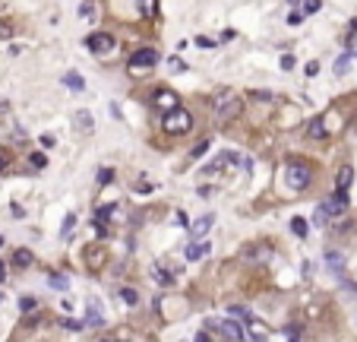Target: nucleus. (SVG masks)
Masks as SVG:
<instances>
[{
    "label": "nucleus",
    "mask_w": 357,
    "mask_h": 342,
    "mask_svg": "<svg viewBox=\"0 0 357 342\" xmlns=\"http://www.w3.org/2000/svg\"><path fill=\"white\" fill-rule=\"evenodd\" d=\"M240 111H244V98H240V95H234V92H221V95H215V102H212L215 124H228V120L240 117Z\"/></svg>",
    "instance_id": "1"
},
{
    "label": "nucleus",
    "mask_w": 357,
    "mask_h": 342,
    "mask_svg": "<svg viewBox=\"0 0 357 342\" xmlns=\"http://www.w3.org/2000/svg\"><path fill=\"white\" fill-rule=\"evenodd\" d=\"M161 130L171 133V137H177V133H190L193 130V114L187 108H180V105H177V108H171V111H165Z\"/></svg>",
    "instance_id": "2"
},
{
    "label": "nucleus",
    "mask_w": 357,
    "mask_h": 342,
    "mask_svg": "<svg viewBox=\"0 0 357 342\" xmlns=\"http://www.w3.org/2000/svg\"><path fill=\"white\" fill-rule=\"evenodd\" d=\"M206 330H215L218 336H225L228 342H240L244 339V326L234 323V320H218V317H209L206 320Z\"/></svg>",
    "instance_id": "3"
},
{
    "label": "nucleus",
    "mask_w": 357,
    "mask_h": 342,
    "mask_svg": "<svg viewBox=\"0 0 357 342\" xmlns=\"http://www.w3.org/2000/svg\"><path fill=\"white\" fill-rule=\"evenodd\" d=\"M285 184L291 187V190H304V187L310 184V168L304 162H288L285 168Z\"/></svg>",
    "instance_id": "4"
},
{
    "label": "nucleus",
    "mask_w": 357,
    "mask_h": 342,
    "mask_svg": "<svg viewBox=\"0 0 357 342\" xmlns=\"http://www.w3.org/2000/svg\"><path fill=\"white\" fill-rule=\"evenodd\" d=\"M155 64H158V51L155 48H139V51L130 54V60H126L130 70H143V67H155Z\"/></svg>",
    "instance_id": "5"
},
{
    "label": "nucleus",
    "mask_w": 357,
    "mask_h": 342,
    "mask_svg": "<svg viewBox=\"0 0 357 342\" xmlns=\"http://www.w3.org/2000/svg\"><path fill=\"white\" fill-rule=\"evenodd\" d=\"M85 48H89L92 54H107V51H114V35H107V32H95V35L85 38Z\"/></svg>",
    "instance_id": "6"
},
{
    "label": "nucleus",
    "mask_w": 357,
    "mask_h": 342,
    "mask_svg": "<svg viewBox=\"0 0 357 342\" xmlns=\"http://www.w3.org/2000/svg\"><path fill=\"white\" fill-rule=\"evenodd\" d=\"M322 209L329 212V219H332V216H345V212H348V190H335L332 197L322 203Z\"/></svg>",
    "instance_id": "7"
},
{
    "label": "nucleus",
    "mask_w": 357,
    "mask_h": 342,
    "mask_svg": "<svg viewBox=\"0 0 357 342\" xmlns=\"http://www.w3.org/2000/svg\"><path fill=\"white\" fill-rule=\"evenodd\" d=\"M85 263H89L92 270H102V263H105V247H102V244H89V247H85Z\"/></svg>",
    "instance_id": "8"
},
{
    "label": "nucleus",
    "mask_w": 357,
    "mask_h": 342,
    "mask_svg": "<svg viewBox=\"0 0 357 342\" xmlns=\"http://www.w3.org/2000/svg\"><path fill=\"white\" fill-rule=\"evenodd\" d=\"M180 105V98L174 95L171 89H161L158 95H155V108H161V111H171V108H177Z\"/></svg>",
    "instance_id": "9"
},
{
    "label": "nucleus",
    "mask_w": 357,
    "mask_h": 342,
    "mask_svg": "<svg viewBox=\"0 0 357 342\" xmlns=\"http://www.w3.org/2000/svg\"><path fill=\"white\" fill-rule=\"evenodd\" d=\"M215 225V216H212V212H206V216L203 219H196V222H193L190 225V234H193V238H203V234H209V228H212Z\"/></svg>",
    "instance_id": "10"
},
{
    "label": "nucleus",
    "mask_w": 357,
    "mask_h": 342,
    "mask_svg": "<svg viewBox=\"0 0 357 342\" xmlns=\"http://www.w3.org/2000/svg\"><path fill=\"white\" fill-rule=\"evenodd\" d=\"M209 247H212L209 241H193V244L187 247V260H193V263H196V260H203L206 253H209Z\"/></svg>",
    "instance_id": "11"
},
{
    "label": "nucleus",
    "mask_w": 357,
    "mask_h": 342,
    "mask_svg": "<svg viewBox=\"0 0 357 342\" xmlns=\"http://www.w3.org/2000/svg\"><path fill=\"white\" fill-rule=\"evenodd\" d=\"M228 317H237V320H244L247 326H253V323H256V320H253V314L247 311L244 304H228Z\"/></svg>",
    "instance_id": "12"
},
{
    "label": "nucleus",
    "mask_w": 357,
    "mask_h": 342,
    "mask_svg": "<svg viewBox=\"0 0 357 342\" xmlns=\"http://www.w3.org/2000/svg\"><path fill=\"white\" fill-rule=\"evenodd\" d=\"M307 137L310 139H322V137H326V124H322V117H313L307 124Z\"/></svg>",
    "instance_id": "13"
},
{
    "label": "nucleus",
    "mask_w": 357,
    "mask_h": 342,
    "mask_svg": "<svg viewBox=\"0 0 357 342\" xmlns=\"http://www.w3.org/2000/svg\"><path fill=\"white\" fill-rule=\"evenodd\" d=\"M351 181H354V168H338V178H335V184H338V190H348L351 187Z\"/></svg>",
    "instance_id": "14"
},
{
    "label": "nucleus",
    "mask_w": 357,
    "mask_h": 342,
    "mask_svg": "<svg viewBox=\"0 0 357 342\" xmlns=\"http://www.w3.org/2000/svg\"><path fill=\"white\" fill-rule=\"evenodd\" d=\"M152 279H155L158 285H174V282H177V279H174L171 273L165 270V266H155V270H152Z\"/></svg>",
    "instance_id": "15"
},
{
    "label": "nucleus",
    "mask_w": 357,
    "mask_h": 342,
    "mask_svg": "<svg viewBox=\"0 0 357 342\" xmlns=\"http://www.w3.org/2000/svg\"><path fill=\"white\" fill-rule=\"evenodd\" d=\"M85 323H89V326H102V323H105V317H102V311H98L95 298L89 301V317H85Z\"/></svg>",
    "instance_id": "16"
},
{
    "label": "nucleus",
    "mask_w": 357,
    "mask_h": 342,
    "mask_svg": "<svg viewBox=\"0 0 357 342\" xmlns=\"http://www.w3.org/2000/svg\"><path fill=\"white\" fill-rule=\"evenodd\" d=\"M291 231L297 234V238H307V231H310L307 219H304V216H294V219H291Z\"/></svg>",
    "instance_id": "17"
},
{
    "label": "nucleus",
    "mask_w": 357,
    "mask_h": 342,
    "mask_svg": "<svg viewBox=\"0 0 357 342\" xmlns=\"http://www.w3.org/2000/svg\"><path fill=\"white\" fill-rule=\"evenodd\" d=\"M63 86H70V89H83V86H85V79L83 76H79V73H63Z\"/></svg>",
    "instance_id": "18"
},
{
    "label": "nucleus",
    "mask_w": 357,
    "mask_h": 342,
    "mask_svg": "<svg viewBox=\"0 0 357 342\" xmlns=\"http://www.w3.org/2000/svg\"><path fill=\"white\" fill-rule=\"evenodd\" d=\"M13 266H19V270L32 266V253L29 251H16V253H13Z\"/></svg>",
    "instance_id": "19"
},
{
    "label": "nucleus",
    "mask_w": 357,
    "mask_h": 342,
    "mask_svg": "<svg viewBox=\"0 0 357 342\" xmlns=\"http://www.w3.org/2000/svg\"><path fill=\"white\" fill-rule=\"evenodd\" d=\"M48 282H51V288H60V292H63V288L70 285V279H66V276H60V273H51V279H48Z\"/></svg>",
    "instance_id": "20"
},
{
    "label": "nucleus",
    "mask_w": 357,
    "mask_h": 342,
    "mask_svg": "<svg viewBox=\"0 0 357 342\" xmlns=\"http://www.w3.org/2000/svg\"><path fill=\"white\" fill-rule=\"evenodd\" d=\"M120 298H124V304H136V301H139V292H136V288H124V292H120Z\"/></svg>",
    "instance_id": "21"
},
{
    "label": "nucleus",
    "mask_w": 357,
    "mask_h": 342,
    "mask_svg": "<svg viewBox=\"0 0 357 342\" xmlns=\"http://www.w3.org/2000/svg\"><path fill=\"white\" fill-rule=\"evenodd\" d=\"M76 120H79V127H83L85 133H92V114H89V111H79Z\"/></svg>",
    "instance_id": "22"
},
{
    "label": "nucleus",
    "mask_w": 357,
    "mask_h": 342,
    "mask_svg": "<svg viewBox=\"0 0 357 342\" xmlns=\"http://www.w3.org/2000/svg\"><path fill=\"white\" fill-rule=\"evenodd\" d=\"M209 146H212V139H199V143L193 146V152H190V156H193V159H199L203 152H209Z\"/></svg>",
    "instance_id": "23"
},
{
    "label": "nucleus",
    "mask_w": 357,
    "mask_h": 342,
    "mask_svg": "<svg viewBox=\"0 0 357 342\" xmlns=\"http://www.w3.org/2000/svg\"><path fill=\"white\" fill-rule=\"evenodd\" d=\"M269 253H272L269 247H256V251H247V257L250 260H269Z\"/></svg>",
    "instance_id": "24"
},
{
    "label": "nucleus",
    "mask_w": 357,
    "mask_h": 342,
    "mask_svg": "<svg viewBox=\"0 0 357 342\" xmlns=\"http://www.w3.org/2000/svg\"><path fill=\"white\" fill-rule=\"evenodd\" d=\"M79 16H83V19H92V16H95V3H92V0H85V3L79 6Z\"/></svg>",
    "instance_id": "25"
},
{
    "label": "nucleus",
    "mask_w": 357,
    "mask_h": 342,
    "mask_svg": "<svg viewBox=\"0 0 357 342\" xmlns=\"http://www.w3.org/2000/svg\"><path fill=\"white\" fill-rule=\"evenodd\" d=\"M313 222H316V225H329V212L322 209V206H316V212H313Z\"/></svg>",
    "instance_id": "26"
},
{
    "label": "nucleus",
    "mask_w": 357,
    "mask_h": 342,
    "mask_svg": "<svg viewBox=\"0 0 357 342\" xmlns=\"http://www.w3.org/2000/svg\"><path fill=\"white\" fill-rule=\"evenodd\" d=\"M348 64H351V51L338 57V64H335V73H348Z\"/></svg>",
    "instance_id": "27"
},
{
    "label": "nucleus",
    "mask_w": 357,
    "mask_h": 342,
    "mask_svg": "<svg viewBox=\"0 0 357 342\" xmlns=\"http://www.w3.org/2000/svg\"><path fill=\"white\" fill-rule=\"evenodd\" d=\"M155 6H158V0H143V16H146V19L155 16Z\"/></svg>",
    "instance_id": "28"
},
{
    "label": "nucleus",
    "mask_w": 357,
    "mask_h": 342,
    "mask_svg": "<svg viewBox=\"0 0 357 342\" xmlns=\"http://www.w3.org/2000/svg\"><path fill=\"white\" fill-rule=\"evenodd\" d=\"M168 67H171V73H184L187 70V64L180 57H171V60H168Z\"/></svg>",
    "instance_id": "29"
},
{
    "label": "nucleus",
    "mask_w": 357,
    "mask_h": 342,
    "mask_svg": "<svg viewBox=\"0 0 357 342\" xmlns=\"http://www.w3.org/2000/svg\"><path fill=\"white\" fill-rule=\"evenodd\" d=\"M250 339H253V342H269V333H266V330H256V323H253Z\"/></svg>",
    "instance_id": "30"
},
{
    "label": "nucleus",
    "mask_w": 357,
    "mask_h": 342,
    "mask_svg": "<svg viewBox=\"0 0 357 342\" xmlns=\"http://www.w3.org/2000/svg\"><path fill=\"white\" fill-rule=\"evenodd\" d=\"M114 181V168H102L98 171V184H111Z\"/></svg>",
    "instance_id": "31"
},
{
    "label": "nucleus",
    "mask_w": 357,
    "mask_h": 342,
    "mask_svg": "<svg viewBox=\"0 0 357 342\" xmlns=\"http://www.w3.org/2000/svg\"><path fill=\"white\" fill-rule=\"evenodd\" d=\"M29 162L35 165V168H44V165H48V159H44L42 152H32V156H29Z\"/></svg>",
    "instance_id": "32"
},
{
    "label": "nucleus",
    "mask_w": 357,
    "mask_h": 342,
    "mask_svg": "<svg viewBox=\"0 0 357 342\" xmlns=\"http://www.w3.org/2000/svg\"><path fill=\"white\" fill-rule=\"evenodd\" d=\"M60 323H63V330H83V323H79V320H73V317L60 320Z\"/></svg>",
    "instance_id": "33"
},
{
    "label": "nucleus",
    "mask_w": 357,
    "mask_h": 342,
    "mask_svg": "<svg viewBox=\"0 0 357 342\" xmlns=\"http://www.w3.org/2000/svg\"><path fill=\"white\" fill-rule=\"evenodd\" d=\"M73 225H76V216L70 212V216L63 219V234H70V231H73Z\"/></svg>",
    "instance_id": "34"
},
{
    "label": "nucleus",
    "mask_w": 357,
    "mask_h": 342,
    "mask_svg": "<svg viewBox=\"0 0 357 342\" xmlns=\"http://www.w3.org/2000/svg\"><path fill=\"white\" fill-rule=\"evenodd\" d=\"M19 307H22V311H35V298H29V295H25V298L19 301Z\"/></svg>",
    "instance_id": "35"
},
{
    "label": "nucleus",
    "mask_w": 357,
    "mask_h": 342,
    "mask_svg": "<svg viewBox=\"0 0 357 342\" xmlns=\"http://www.w3.org/2000/svg\"><path fill=\"white\" fill-rule=\"evenodd\" d=\"M196 45H199V48H215V42H212V38H206V35H199Z\"/></svg>",
    "instance_id": "36"
},
{
    "label": "nucleus",
    "mask_w": 357,
    "mask_h": 342,
    "mask_svg": "<svg viewBox=\"0 0 357 342\" xmlns=\"http://www.w3.org/2000/svg\"><path fill=\"white\" fill-rule=\"evenodd\" d=\"M316 10H319V0H307L304 3V13H316Z\"/></svg>",
    "instance_id": "37"
},
{
    "label": "nucleus",
    "mask_w": 357,
    "mask_h": 342,
    "mask_svg": "<svg viewBox=\"0 0 357 342\" xmlns=\"http://www.w3.org/2000/svg\"><path fill=\"white\" fill-rule=\"evenodd\" d=\"M316 73H319V64H316V60H310V64H307V76H316Z\"/></svg>",
    "instance_id": "38"
},
{
    "label": "nucleus",
    "mask_w": 357,
    "mask_h": 342,
    "mask_svg": "<svg viewBox=\"0 0 357 342\" xmlns=\"http://www.w3.org/2000/svg\"><path fill=\"white\" fill-rule=\"evenodd\" d=\"M291 67H294V57L285 54V57H281V70H291Z\"/></svg>",
    "instance_id": "39"
},
{
    "label": "nucleus",
    "mask_w": 357,
    "mask_h": 342,
    "mask_svg": "<svg viewBox=\"0 0 357 342\" xmlns=\"http://www.w3.org/2000/svg\"><path fill=\"white\" fill-rule=\"evenodd\" d=\"M42 146H44V149H54V137H51V133H44V137H42Z\"/></svg>",
    "instance_id": "40"
},
{
    "label": "nucleus",
    "mask_w": 357,
    "mask_h": 342,
    "mask_svg": "<svg viewBox=\"0 0 357 342\" xmlns=\"http://www.w3.org/2000/svg\"><path fill=\"white\" fill-rule=\"evenodd\" d=\"M300 19H304L300 13H291V16H288V25H300Z\"/></svg>",
    "instance_id": "41"
},
{
    "label": "nucleus",
    "mask_w": 357,
    "mask_h": 342,
    "mask_svg": "<svg viewBox=\"0 0 357 342\" xmlns=\"http://www.w3.org/2000/svg\"><path fill=\"white\" fill-rule=\"evenodd\" d=\"M196 342H209V330H199L196 333Z\"/></svg>",
    "instance_id": "42"
},
{
    "label": "nucleus",
    "mask_w": 357,
    "mask_h": 342,
    "mask_svg": "<svg viewBox=\"0 0 357 342\" xmlns=\"http://www.w3.org/2000/svg\"><path fill=\"white\" fill-rule=\"evenodd\" d=\"M3 279H6V263L0 260V282H3Z\"/></svg>",
    "instance_id": "43"
},
{
    "label": "nucleus",
    "mask_w": 357,
    "mask_h": 342,
    "mask_svg": "<svg viewBox=\"0 0 357 342\" xmlns=\"http://www.w3.org/2000/svg\"><path fill=\"white\" fill-rule=\"evenodd\" d=\"M3 168H6V156H0V174H3Z\"/></svg>",
    "instance_id": "44"
},
{
    "label": "nucleus",
    "mask_w": 357,
    "mask_h": 342,
    "mask_svg": "<svg viewBox=\"0 0 357 342\" xmlns=\"http://www.w3.org/2000/svg\"><path fill=\"white\" fill-rule=\"evenodd\" d=\"M102 342H117V339H102Z\"/></svg>",
    "instance_id": "45"
},
{
    "label": "nucleus",
    "mask_w": 357,
    "mask_h": 342,
    "mask_svg": "<svg viewBox=\"0 0 357 342\" xmlns=\"http://www.w3.org/2000/svg\"><path fill=\"white\" fill-rule=\"evenodd\" d=\"M0 244H3V238H0Z\"/></svg>",
    "instance_id": "46"
},
{
    "label": "nucleus",
    "mask_w": 357,
    "mask_h": 342,
    "mask_svg": "<svg viewBox=\"0 0 357 342\" xmlns=\"http://www.w3.org/2000/svg\"><path fill=\"white\" fill-rule=\"evenodd\" d=\"M294 342H297V339H294Z\"/></svg>",
    "instance_id": "47"
}]
</instances>
